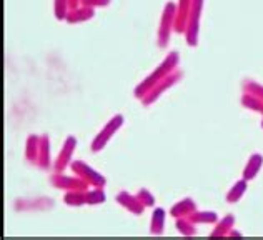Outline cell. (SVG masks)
I'll return each mask as SVG.
<instances>
[{"label":"cell","instance_id":"obj_1","mask_svg":"<svg viewBox=\"0 0 263 240\" xmlns=\"http://www.w3.org/2000/svg\"><path fill=\"white\" fill-rule=\"evenodd\" d=\"M178 65H180V56H178V52H170V53H167V57L162 60V64L158 65V67H155V70L152 72V73H148L147 77H145L140 82V84L135 87V92H134L135 97L140 100L143 95L147 94L150 88L157 84V82H160L162 79L167 77L168 73L177 70Z\"/></svg>","mask_w":263,"mask_h":240},{"label":"cell","instance_id":"obj_2","mask_svg":"<svg viewBox=\"0 0 263 240\" xmlns=\"http://www.w3.org/2000/svg\"><path fill=\"white\" fill-rule=\"evenodd\" d=\"M175 13H177V4L174 2L165 4L160 25H158V30H157V45L160 47V49H167L172 32H175Z\"/></svg>","mask_w":263,"mask_h":240},{"label":"cell","instance_id":"obj_3","mask_svg":"<svg viewBox=\"0 0 263 240\" xmlns=\"http://www.w3.org/2000/svg\"><path fill=\"white\" fill-rule=\"evenodd\" d=\"M182 77H183V73L178 70H174L172 73H168L167 77L165 79H162L160 82H157V84L150 88V90L143 95V97L140 99V102H142V105L143 107H150V105H154L155 102L162 97V95L168 90V88H172L174 85H177L180 80H182Z\"/></svg>","mask_w":263,"mask_h":240},{"label":"cell","instance_id":"obj_4","mask_svg":"<svg viewBox=\"0 0 263 240\" xmlns=\"http://www.w3.org/2000/svg\"><path fill=\"white\" fill-rule=\"evenodd\" d=\"M205 0H192L189 22H186L185 29V40L190 47L198 45V35H200V22H202V12H203Z\"/></svg>","mask_w":263,"mask_h":240},{"label":"cell","instance_id":"obj_5","mask_svg":"<svg viewBox=\"0 0 263 240\" xmlns=\"http://www.w3.org/2000/svg\"><path fill=\"white\" fill-rule=\"evenodd\" d=\"M122 125H123V115L122 114L114 115V117L103 125V128L95 135V139L92 140V145H90L92 152L93 154L102 152V150L107 147V143L112 140V137L122 128Z\"/></svg>","mask_w":263,"mask_h":240},{"label":"cell","instance_id":"obj_6","mask_svg":"<svg viewBox=\"0 0 263 240\" xmlns=\"http://www.w3.org/2000/svg\"><path fill=\"white\" fill-rule=\"evenodd\" d=\"M70 169L75 175L82 177L85 182L90 183V187H100L103 189L107 185V179L103 177L100 172H97L93 167H90L88 163H85L84 160H72Z\"/></svg>","mask_w":263,"mask_h":240},{"label":"cell","instance_id":"obj_7","mask_svg":"<svg viewBox=\"0 0 263 240\" xmlns=\"http://www.w3.org/2000/svg\"><path fill=\"white\" fill-rule=\"evenodd\" d=\"M48 182L52 183V187L59 189V190H65V192H70V190H88L90 183L85 182L82 177L79 175H64V174H59L55 172L50 175Z\"/></svg>","mask_w":263,"mask_h":240},{"label":"cell","instance_id":"obj_8","mask_svg":"<svg viewBox=\"0 0 263 240\" xmlns=\"http://www.w3.org/2000/svg\"><path fill=\"white\" fill-rule=\"evenodd\" d=\"M75 147H77V139L73 135H68L64 145H62L60 152L57 155V159L53 162V170L59 174H64L67 167H70V163L73 160V152H75Z\"/></svg>","mask_w":263,"mask_h":240},{"label":"cell","instance_id":"obj_9","mask_svg":"<svg viewBox=\"0 0 263 240\" xmlns=\"http://www.w3.org/2000/svg\"><path fill=\"white\" fill-rule=\"evenodd\" d=\"M115 200L119 202L123 209L128 210L130 214H134V215H142V214H143V210L147 209L140 200H138L137 194H135V195H134V194H128L127 190L119 192V194H117V198H115Z\"/></svg>","mask_w":263,"mask_h":240},{"label":"cell","instance_id":"obj_10","mask_svg":"<svg viewBox=\"0 0 263 240\" xmlns=\"http://www.w3.org/2000/svg\"><path fill=\"white\" fill-rule=\"evenodd\" d=\"M93 17H95V9L85 7V5H79V7H75V9H70L65 22L70 25H77V24L88 22V20H92Z\"/></svg>","mask_w":263,"mask_h":240},{"label":"cell","instance_id":"obj_11","mask_svg":"<svg viewBox=\"0 0 263 240\" xmlns=\"http://www.w3.org/2000/svg\"><path fill=\"white\" fill-rule=\"evenodd\" d=\"M190 7H192V0H178L177 2V13H175V32L177 33H185Z\"/></svg>","mask_w":263,"mask_h":240},{"label":"cell","instance_id":"obj_12","mask_svg":"<svg viewBox=\"0 0 263 240\" xmlns=\"http://www.w3.org/2000/svg\"><path fill=\"white\" fill-rule=\"evenodd\" d=\"M37 165L42 170H48L52 165V157H50V139L48 135H40V149H39V159Z\"/></svg>","mask_w":263,"mask_h":240},{"label":"cell","instance_id":"obj_13","mask_svg":"<svg viewBox=\"0 0 263 240\" xmlns=\"http://www.w3.org/2000/svg\"><path fill=\"white\" fill-rule=\"evenodd\" d=\"M195 210H198L195 200H193V198H190V197H186V198H183V200L177 202L174 207L170 209V215L174 217V218H178V217H190Z\"/></svg>","mask_w":263,"mask_h":240},{"label":"cell","instance_id":"obj_14","mask_svg":"<svg viewBox=\"0 0 263 240\" xmlns=\"http://www.w3.org/2000/svg\"><path fill=\"white\" fill-rule=\"evenodd\" d=\"M165 220H167V212L162 207H157L152 212L150 220V234L152 235H162L165 232Z\"/></svg>","mask_w":263,"mask_h":240},{"label":"cell","instance_id":"obj_15","mask_svg":"<svg viewBox=\"0 0 263 240\" xmlns=\"http://www.w3.org/2000/svg\"><path fill=\"white\" fill-rule=\"evenodd\" d=\"M263 167V155L261 154H252L250 159H248L247 165L243 169V179L245 180H253L255 177L258 175L260 169Z\"/></svg>","mask_w":263,"mask_h":240},{"label":"cell","instance_id":"obj_16","mask_svg":"<svg viewBox=\"0 0 263 240\" xmlns=\"http://www.w3.org/2000/svg\"><path fill=\"white\" fill-rule=\"evenodd\" d=\"M39 149H40V135L32 134L27 137L25 142V159L30 163H37L39 159Z\"/></svg>","mask_w":263,"mask_h":240},{"label":"cell","instance_id":"obj_17","mask_svg":"<svg viewBox=\"0 0 263 240\" xmlns=\"http://www.w3.org/2000/svg\"><path fill=\"white\" fill-rule=\"evenodd\" d=\"M64 202L70 207H82L87 205V190H70L65 192Z\"/></svg>","mask_w":263,"mask_h":240},{"label":"cell","instance_id":"obj_18","mask_svg":"<svg viewBox=\"0 0 263 240\" xmlns=\"http://www.w3.org/2000/svg\"><path fill=\"white\" fill-rule=\"evenodd\" d=\"M233 227H235V217L227 215L217 222V227L212 230V237H227Z\"/></svg>","mask_w":263,"mask_h":240},{"label":"cell","instance_id":"obj_19","mask_svg":"<svg viewBox=\"0 0 263 240\" xmlns=\"http://www.w3.org/2000/svg\"><path fill=\"white\" fill-rule=\"evenodd\" d=\"M247 187H248V180H245V179L235 182L233 187L228 190V194H227V202L228 204H237L240 198L245 195Z\"/></svg>","mask_w":263,"mask_h":240},{"label":"cell","instance_id":"obj_20","mask_svg":"<svg viewBox=\"0 0 263 240\" xmlns=\"http://www.w3.org/2000/svg\"><path fill=\"white\" fill-rule=\"evenodd\" d=\"M175 220H177L175 227L182 235L192 237V235L197 234V224L193 222L190 217H178V218H175Z\"/></svg>","mask_w":263,"mask_h":240},{"label":"cell","instance_id":"obj_21","mask_svg":"<svg viewBox=\"0 0 263 240\" xmlns=\"http://www.w3.org/2000/svg\"><path fill=\"white\" fill-rule=\"evenodd\" d=\"M190 218L197 225H202V224H217L218 222V215L215 214V212H212V210H195L190 215Z\"/></svg>","mask_w":263,"mask_h":240},{"label":"cell","instance_id":"obj_22","mask_svg":"<svg viewBox=\"0 0 263 240\" xmlns=\"http://www.w3.org/2000/svg\"><path fill=\"white\" fill-rule=\"evenodd\" d=\"M241 105L245 108H250L253 112H258L263 115V100L258 99V97H253L250 94H243V97H241Z\"/></svg>","mask_w":263,"mask_h":240},{"label":"cell","instance_id":"obj_23","mask_svg":"<svg viewBox=\"0 0 263 240\" xmlns=\"http://www.w3.org/2000/svg\"><path fill=\"white\" fill-rule=\"evenodd\" d=\"M70 12V2L68 0H53V13L57 20H67Z\"/></svg>","mask_w":263,"mask_h":240},{"label":"cell","instance_id":"obj_24","mask_svg":"<svg viewBox=\"0 0 263 240\" xmlns=\"http://www.w3.org/2000/svg\"><path fill=\"white\" fill-rule=\"evenodd\" d=\"M105 198H107L105 192L100 187L87 190V205H100L105 202Z\"/></svg>","mask_w":263,"mask_h":240},{"label":"cell","instance_id":"obj_25","mask_svg":"<svg viewBox=\"0 0 263 240\" xmlns=\"http://www.w3.org/2000/svg\"><path fill=\"white\" fill-rule=\"evenodd\" d=\"M241 87H243V94H250V95H253V97H258L263 100V85H260L258 82L245 80Z\"/></svg>","mask_w":263,"mask_h":240},{"label":"cell","instance_id":"obj_26","mask_svg":"<svg viewBox=\"0 0 263 240\" xmlns=\"http://www.w3.org/2000/svg\"><path fill=\"white\" fill-rule=\"evenodd\" d=\"M137 197H138V200L145 205V207H154V205H155V195L152 194L148 189H140L137 192Z\"/></svg>","mask_w":263,"mask_h":240},{"label":"cell","instance_id":"obj_27","mask_svg":"<svg viewBox=\"0 0 263 240\" xmlns=\"http://www.w3.org/2000/svg\"><path fill=\"white\" fill-rule=\"evenodd\" d=\"M82 5L85 7H92V9H97V7H107L112 4V0H80Z\"/></svg>","mask_w":263,"mask_h":240},{"label":"cell","instance_id":"obj_28","mask_svg":"<svg viewBox=\"0 0 263 240\" xmlns=\"http://www.w3.org/2000/svg\"><path fill=\"white\" fill-rule=\"evenodd\" d=\"M68 2H70V9H75V7L82 5V4H80V0H68Z\"/></svg>","mask_w":263,"mask_h":240},{"label":"cell","instance_id":"obj_29","mask_svg":"<svg viewBox=\"0 0 263 240\" xmlns=\"http://www.w3.org/2000/svg\"><path fill=\"white\" fill-rule=\"evenodd\" d=\"M228 235H230V237H241L240 232H238V230H235V229H232V230H230V234H228Z\"/></svg>","mask_w":263,"mask_h":240},{"label":"cell","instance_id":"obj_30","mask_svg":"<svg viewBox=\"0 0 263 240\" xmlns=\"http://www.w3.org/2000/svg\"><path fill=\"white\" fill-rule=\"evenodd\" d=\"M261 128H263V120H261Z\"/></svg>","mask_w":263,"mask_h":240}]
</instances>
